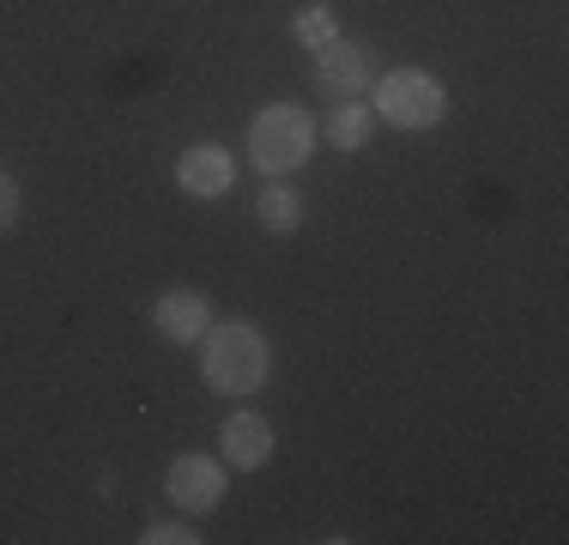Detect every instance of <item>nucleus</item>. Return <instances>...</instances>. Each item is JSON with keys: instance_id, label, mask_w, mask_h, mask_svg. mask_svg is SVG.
I'll list each match as a JSON object with an SVG mask.
<instances>
[{"instance_id": "7ed1b4c3", "label": "nucleus", "mask_w": 569, "mask_h": 545, "mask_svg": "<svg viewBox=\"0 0 569 545\" xmlns=\"http://www.w3.org/2000/svg\"><path fill=\"white\" fill-rule=\"evenodd\" d=\"M370 91H376V103H370L376 121L406 128V133H425L449 116V86L437 73H425V67H388Z\"/></svg>"}, {"instance_id": "f8f14e48", "label": "nucleus", "mask_w": 569, "mask_h": 545, "mask_svg": "<svg viewBox=\"0 0 569 545\" xmlns=\"http://www.w3.org/2000/svg\"><path fill=\"white\" fill-rule=\"evenodd\" d=\"M140 545H200V534H194V527H182V522H152L140 534Z\"/></svg>"}, {"instance_id": "423d86ee", "label": "nucleus", "mask_w": 569, "mask_h": 545, "mask_svg": "<svg viewBox=\"0 0 569 545\" xmlns=\"http://www.w3.org/2000/svg\"><path fill=\"white\" fill-rule=\"evenodd\" d=\"M164 490L182 515H207L224 503V467L207 455H176L170 473H164Z\"/></svg>"}, {"instance_id": "1a4fd4ad", "label": "nucleus", "mask_w": 569, "mask_h": 545, "mask_svg": "<svg viewBox=\"0 0 569 545\" xmlns=\"http://www.w3.org/2000/svg\"><path fill=\"white\" fill-rule=\"evenodd\" d=\"M254 218H261V230H273V237H291V230L303 225V195H297L284 176H273V182L254 195Z\"/></svg>"}, {"instance_id": "9b49d317", "label": "nucleus", "mask_w": 569, "mask_h": 545, "mask_svg": "<svg viewBox=\"0 0 569 545\" xmlns=\"http://www.w3.org/2000/svg\"><path fill=\"white\" fill-rule=\"evenodd\" d=\"M333 37H340V12H333L328 0H309L303 12H291V43L297 49H328Z\"/></svg>"}, {"instance_id": "39448f33", "label": "nucleus", "mask_w": 569, "mask_h": 545, "mask_svg": "<svg viewBox=\"0 0 569 545\" xmlns=\"http://www.w3.org/2000/svg\"><path fill=\"white\" fill-rule=\"evenodd\" d=\"M207 327H212V304H207V291H194V285H170V291L152 304V334L164 339V346H200Z\"/></svg>"}, {"instance_id": "ddd939ff", "label": "nucleus", "mask_w": 569, "mask_h": 545, "mask_svg": "<svg viewBox=\"0 0 569 545\" xmlns=\"http://www.w3.org/2000/svg\"><path fill=\"white\" fill-rule=\"evenodd\" d=\"M19 207H24L19 182H12L7 170H0V230H12V225H19Z\"/></svg>"}, {"instance_id": "20e7f679", "label": "nucleus", "mask_w": 569, "mask_h": 545, "mask_svg": "<svg viewBox=\"0 0 569 545\" xmlns=\"http://www.w3.org/2000/svg\"><path fill=\"white\" fill-rule=\"evenodd\" d=\"M376 86V61H370V43L358 37H333L328 49H316V91L333 103H351Z\"/></svg>"}, {"instance_id": "0eeeda50", "label": "nucleus", "mask_w": 569, "mask_h": 545, "mask_svg": "<svg viewBox=\"0 0 569 545\" xmlns=\"http://www.w3.org/2000/svg\"><path fill=\"white\" fill-rule=\"evenodd\" d=\"M176 188L194 200H224L230 188H237V158H230V146H188L182 158H176Z\"/></svg>"}, {"instance_id": "9d476101", "label": "nucleus", "mask_w": 569, "mask_h": 545, "mask_svg": "<svg viewBox=\"0 0 569 545\" xmlns=\"http://www.w3.org/2000/svg\"><path fill=\"white\" fill-rule=\"evenodd\" d=\"M321 133H328V146H340V152H363L370 146V133H376V109L370 103H333L328 109V121H321Z\"/></svg>"}, {"instance_id": "6e6552de", "label": "nucleus", "mask_w": 569, "mask_h": 545, "mask_svg": "<svg viewBox=\"0 0 569 545\" xmlns=\"http://www.w3.org/2000/svg\"><path fill=\"white\" fill-rule=\"evenodd\" d=\"M219 448H224V460L237 473H254V467L273 460V425H267L261 413H249V406H237V413L224 418V430H219Z\"/></svg>"}, {"instance_id": "f03ea898", "label": "nucleus", "mask_w": 569, "mask_h": 545, "mask_svg": "<svg viewBox=\"0 0 569 545\" xmlns=\"http://www.w3.org/2000/svg\"><path fill=\"white\" fill-rule=\"evenodd\" d=\"M316 152V116L297 103H267L249 121V164L261 176H291Z\"/></svg>"}, {"instance_id": "f257e3e1", "label": "nucleus", "mask_w": 569, "mask_h": 545, "mask_svg": "<svg viewBox=\"0 0 569 545\" xmlns=\"http://www.w3.org/2000/svg\"><path fill=\"white\" fill-rule=\"evenodd\" d=\"M273 370V351H267V334L254 321H212L207 334H200V376H207L212 394H224V400H242V394H254Z\"/></svg>"}]
</instances>
